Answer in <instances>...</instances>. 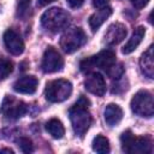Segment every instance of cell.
<instances>
[{"label":"cell","instance_id":"6da1fadb","mask_svg":"<svg viewBox=\"0 0 154 154\" xmlns=\"http://www.w3.org/2000/svg\"><path fill=\"white\" fill-rule=\"evenodd\" d=\"M89 105L90 101L85 96H81L77 102L69 109L72 129L78 137H83L91 124V116L88 111Z\"/></svg>","mask_w":154,"mask_h":154},{"label":"cell","instance_id":"7a4b0ae2","mask_svg":"<svg viewBox=\"0 0 154 154\" xmlns=\"http://www.w3.org/2000/svg\"><path fill=\"white\" fill-rule=\"evenodd\" d=\"M122 149L129 154H150L153 152V142L148 136H135L126 130L120 136Z\"/></svg>","mask_w":154,"mask_h":154},{"label":"cell","instance_id":"3957f363","mask_svg":"<svg viewBox=\"0 0 154 154\" xmlns=\"http://www.w3.org/2000/svg\"><path fill=\"white\" fill-rule=\"evenodd\" d=\"M69 22H70V14L60 7L48 8L41 16L42 28L51 34H57L61 31L67 26Z\"/></svg>","mask_w":154,"mask_h":154},{"label":"cell","instance_id":"277c9868","mask_svg":"<svg viewBox=\"0 0 154 154\" xmlns=\"http://www.w3.org/2000/svg\"><path fill=\"white\" fill-rule=\"evenodd\" d=\"M116 64V53L111 49H105L97 53L96 55H93L90 58H87L81 61L79 67L82 72H89L94 67L101 69L103 71H108L111 66Z\"/></svg>","mask_w":154,"mask_h":154},{"label":"cell","instance_id":"5b68a950","mask_svg":"<svg viewBox=\"0 0 154 154\" xmlns=\"http://www.w3.org/2000/svg\"><path fill=\"white\" fill-rule=\"evenodd\" d=\"M72 84L67 79H54L47 83L45 88V97L49 102H63L70 97Z\"/></svg>","mask_w":154,"mask_h":154},{"label":"cell","instance_id":"8992f818","mask_svg":"<svg viewBox=\"0 0 154 154\" xmlns=\"http://www.w3.org/2000/svg\"><path fill=\"white\" fill-rule=\"evenodd\" d=\"M131 109L135 114L140 117L150 118L154 114V101L153 95L148 90H140L137 91L130 102Z\"/></svg>","mask_w":154,"mask_h":154},{"label":"cell","instance_id":"52a82bcc","mask_svg":"<svg viewBox=\"0 0 154 154\" xmlns=\"http://www.w3.org/2000/svg\"><path fill=\"white\" fill-rule=\"evenodd\" d=\"M87 41V35L81 28L67 29L60 38V47L67 54L79 49Z\"/></svg>","mask_w":154,"mask_h":154},{"label":"cell","instance_id":"ba28073f","mask_svg":"<svg viewBox=\"0 0 154 154\" xmlns=\"http://www.w3.org/2000/svg\"><path fill=\"white\" fill-rule=\"evenodd\" d=\"M64 66V59L60 55V53L53 48L48 47L42 57V63H41V69L45 73H54L58 71H61Z\"/></svg>","mask_w":154,"mask_h":154},{"label":"cell","instance_id":"9c48e42d","mask_svg":"<svg viewBox=\"0 0 154 154\" xmlns=\"http://www.w3.org/2000/svg\"><path fill=\"white\" fill-rule=\"evenodd\" d=\"M1 112L7 118L18 119L26 113V105L23 101L16 100L12 96H6L1 106Z\"/></svg>","mask_w":154,"mask_h":154},{"label":"cell","instance_id":"30bf717a","mask_svg":"<svg viewBox=\"0 0 154 154\" xmlns=\"http://www.w3.org/2000/svg\"><path fill=\"white\" fill-rule=\"evenodd\" d=\"M84 88L96 96H103L106 93V82L103 76L99 72H90L84 79Z\"/></svg>","mask_w":154,"mask_h":154},{"label":"cell","instance_id":"8fae6325","mask_svg":"<svg viewBox=\"0 0 154 154\" xmlns=\"http://www.w3.org/2000/svg\"><path fill=\"white\" fill-rule=\"evenodd\" d=\"M4 43L6 49L13 55H19L24 52V42L20 35L13 29H8L4 32Z\"/></svg>","mask_w":154,"mask_h":154},{"label":"cell","instance_id":"7c38bea8","mask_svg":"<svg viewBox=\"0 0 154 154\" xmlns=\"http://www.w3.org/2000/svg\"><path fill=\"white\" fill-rule=\"evenodd\" d=\"M128 30L126 26L122 23H113L108 26L106 34H105V42L108 46H114L122 42L126 37Z\"/></svg>","mask_w":154,"mask_h":154},{"label":"cell","instance_id":"4fadbf2b","mask_svg":"<svg viewBox=\"0 0 154 154\" xmlns=\"http://www.w3.org/2000/svg\"><path fill=\"white\" fill-rule=\"evenodd\" d=\"M38 81L35 76H22L13 83V89L20 94H34L37 89Z\"/></svg>","mask_w":154,"mask_h":154},{"label":"cell","instance_id":"5bb4252c","mask_svg":"<svg viewBox=\"0 0 154 154\" xmlns=\"http://www.w3.org/2000/svg\"><path fill=\"white\" fill-rule=\"evenodd\" d=\"M144 35H146V29L143 26H137L134 30V32H132L131 37L129 38V41L126 42V45L123 47V49H122L123 54H130V53H132L138 47V45L142 42Z\"/></svg>","mask_w":154,"mask_h":154},{"label":"cell","instance_id":"9a60e30c","mask_svg":"<svg viewBox=\"0 0 154 154\" xmlns=\"http://www.w3.org/2000/svg\"><path fill=\"white\" fill-rule=\"evenodd\" d=\"M105 122L107 125L109 126H114L117 125L122 118H123V109L116 105V103H109L106 106L105 108Z\"/></svg>","mask_w":154,"mask_h":154},{"label":"cell","instance_id":"2e32d148","mask_svg":"<svg viewBox=\"0 0 154 154\" xmlns=\"http://www.w3.org/2000/svg\"><path fill=\"white\" fill-rule=\"evenodd\" d=\"M112 14V8L109 6L107 7H103V8H100L97 12L93 13L90 17H89V26L93 31H96L102 24L103 22Z\"/></svg>","mask_w":154,"mask_h":154},{"label":"cell","instance_id":"e0dca14e","mask_svg":"<svg viewBox=\"0 0 154 154\" xmlns=\"http://www.w3.org/2000/svg\"><path fill=\"white\" fill-rule=\"evenodd\" d=\"M140 66L142 72L149 77L153 78L154 76V61H153V47L149 46L148 49L142 54L141 59H140Z\"/></svg>","mask_w":154,"mask_h":154},{"label":"cell","instance_id":"ac0fdd59","mask_svg":"<svg viewBox=\"0 0 154 154\" xmlns=\"http://www.w3.org/2000/svg\"><path fill=\"white\" fill-rule=\"evenodd\" d=\"M46 130L53 138H57V140L61 138L65 134L63 123L57 118H52L46 123Z\"/></svg>","mask_w":154,"mask_h":154},{"label":"cell","instance_id":"d6986e66","mask_svg":"<svg viewBox=\"0 0 154 154\" xmlns=\"http://www.w3.org/2000/svg\"><path fill=\"white\" fill-rule=\"evenodd\" d=\"M93 150L100 154H105L109 152V142L108 140L102 136V135H97L96 137H94L93 140Z\"/></svg>","mask_w":154,"mask_h":154},{"label":"cell","instance_id":"ffe728a7","mask_svg":"<svg viewBox=\"0 0 154 154\" xmlns=\"http://www.w3.org/2000/svg\"><path fill=\"white\" fill-rule=\"evenodd\" d=\"M13 71V63L10 59L0 58V79H5Z\"/></svg>","mask_w":154,"mask_h":154},{"label":"cell","instance_id":"44dd1931","mask_svg":"<svg viewBox=\"0 0 154 154\" xmlns=\"http://www.w3.org/2000/svg\"><path fill=\"white\" fill-rule=\"evenodd\" d=\"M106 73L108 75V77L118 79V78H120V77L123 76V73H124V67H123L122 64H117V63H116L113 66L109 67V70H108Z\"/></svg>","mask_w":154,"mask_h":154},{"label":"cell","instance_id":"7402d4cb","mask_svg":"<svg viewBox=\"0 0 154 154\" xmlns=\"http://www.w3.org/2000/svg\"><path fill=\"white\" fill-rule=\"evenodd\" d=\"M18 146L23 153H31L34 150V144H32L31 140L28 137H20L18 140Z\"/></svg>","mask_w":154,"mask_h":154},{"label":"cell","instance_id":"603a6c76","mask_svg":"<svg viewBox=\"0 0 154 154\" xmlns=\"http://www.w3.org/2000/svg\"><path fill=\"white\" fill-rule=\"evenodd\" d=\"M30 2H31V0H18V2H17V16L24 17L25 13L28 12L29 7H30Z\"/></svg>","mask_w":154,"mask_h":154},{"label":"cell","instance_id":"cb8c5ba5","mask_svg":"<svg viewBox=\"0 0 154 154\" xmlns=\"http://www.w3.org/2000/svg\"><path fill=\"white\" fill-rule=\"evenodd\" d=\"M108 4H109V0H93V6L95 8H97V10L107 7Z\"/></svg>","mask_w":154,"mask_h":154},{"label":"cell","instance_id":"d4e9b609","mask_svg":"<svg viewBox=\"0 0 154 154\" xmlns=\"http://www.w3.org/2000/svg\"><path fill=\"white\" fill-rule=\"evenodd\" d=\"M66 2L69 4V6L71 8H77V7H81L84 2V0H66Z\"/></svg>","mask_w":154,"mask_h":154},{"label":"cell","instance_id":"484cf974","mask_svg":"<svg viewBox=\"0 0 154 154\" xmlns=\"http://www.w3.org/2000/svg\"><path fill=\"white\" fill-rule=\"evenodd\" d=\"M131 2L136 8H143L149 2V0H131Z\"/></svg>","mask_w":154,"mask_h":154},{"label":"cell","instance_id":"4316f807","mask_svg":"<svg viewBox=\"0 0 154 154\" xmlns=\"http://www.w3.org/2000/svg\"><path fill=\"white\" fill-rule=\"evenodd\" d=\"M53 1H55V0H37V5L38 6H46V5H48Z\"/></svg>","mask_w":154,"mask_h":154},{"label":"cell","instance_id":"83f0119b","mask_svg":"<svg viewBox=\"0 0 154 154\" xmlns=\"http://www.w3.org/2000/svg\"><path fill=\"white\" fill-rule=\"evenodd\" d=\"M0 153H10V154H13V150L10 149V148H2V149H0Z\"/></svg>","mask_w":154,"mask_h":154}]
</instances>
